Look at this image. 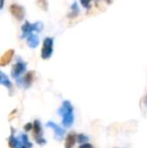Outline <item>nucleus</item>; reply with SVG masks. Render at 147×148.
I'll return each instance as SVG.
<instances>
[{
	"label": "nucleus",
	"mask_w": 147,
	"mask_h": 148,
	"mask_svg": "<svg viewBox=\"0 0 147 148\" xmlns=\"http://www.w3.org/2000/svg\"><path fill=\"white\" fill-rule=\"evenodd\" d=\"M57 113L62 116V123L64 127L70 128L73 126L75 121V115H74V107L70 101H64L62 104L61 108L57 110Z\"/></svg>",
	"instance_id": "1"
},
{
	"label": "nucleus",
	"mask_w": 147,
	"mask_h": 148,
	"mask_svg": "<svg viewBox=\"0 0 147 148\" xmlns=\"http://www.w3.org/2000/svg\"><path fill=\"white\" fill-rule=\"evenodd\" d=\"M32 135L34 138L36 140V142L38 145L42 146L46 143V140L42 137V128H41V124L39 120H34V122L32 123Z\"/></svg>",
	"instance_id": "2"
},
{
	"label": "nucleus",
	"mask_w": 147,
	"mask_h": 148,
	"mask_svg": "<svg viewBox=\"0 0 147 148\" xmlns=\"http://www.w3.org/2000/svg\"><path fill=\"white\" fill-rule=\"evenodd\" d=\"M53 37H46L43 40L42 49H41V59L49 60L53 56Z\"/></svg>",
	"instance_id": "3"
},
{
	"label": "nucleus",
	"mask_w": 147,
	"mask_h": 148,
	"mask_svg": "<svg viewBox=\"0 0 147 148\" xmlns=\"http://www.w3.org/2000/svg\"><path fill=\"white\" fill-rule=\"evenodd\" d=\"M26 66H27V64H26V62H22L21 60H17V62H16V64H14L13 66H12V71H11L12 78H14V79L19 78V77L21 76L24 72H25Z\"/></svg>",
	"instance_id": "4"
},
{
	"label": "nucleus",
	"mask_w": 147,
	"mask_h": 148,
	"mask_svg": "<svg viewBox=\"0 0 147 148\" xmlns=\"http://www.w3.org/2000/svg\"><path fill=\"white\" fill-rule=\"evenodd\" d=\"M9 10L11 12V14L16 18L17 20H22L25 15V10L22 7L21 5H18V4H12L9 7Z\"/></svg>",
	"instance_id": "5"
},
{
	"label": "nucleus",
	"mask_w": 147,
	"mask_h": 148,
	"mask_svg": "<svg viewBox=\"0 0 147 148\" xmlns=\"http://www.w3.org/2000/svg\"><path fill=\"white\" fill-rule=\"evenodd\" d=\"M46 126L49 127V128H51L53 130V133H55V138L57 139V140H62L64 137V135H65V129L63 128V127H61L59 125L55 124V123L51 122V121H49V122L46 123Z\"/></svg>",
	"instance_id": "6"
},
{
	"label": "nucleus",
	"mask_w": 147,
	"mask_h": 148,
	"mask_svg": "<svg viewBox=\"0 0 147 148\" xmlns=\"http://www.w3.org/2000/svg\"><path fill=\"white\" fill-rule=\"evenodd\" d=\"M14 56V49H8L0 57V66H5L11 62Z\"/></svg>",
	"instance_id": "7"
},
{
	"label": "nucleus",
	"mask_w": 147,
	"mask_h": 148,
	"mask_svg": "<svg viewBox=\"0 0 147 148\" xmlns=\"http://www.w3.org/2000/svg\"><path fill=\"white\" fill-rule=\"evenodd\" d=\"M34 75H36V73H34V71H29V72L26 73V74L24 75L23 78H22L21 84L23 85V87L25 89L29 88V87L32 85L34 80Z\"/></svg>",
	"instance_id": "8"
},
{
	"label": "nucleus",
	"mask_w": 147,
	"mask_h": 148,
	"mask_svg": "<svg viewBox=\"0 0 147 148\" xmlns=\"http://www.w3.org/2000/svg\"><path fill=\"white\" fill-rule=\"evenodd\" d=\"M21 38H24V37H27L29 34H31L34 31H36V26L34 24H30L28 21H26L23 25L21 26Z\"/></svg>",
	"instance_id": "9"
},
{
	"label": "nucleus",
	"mask_w": 147,
	"mask_h": 148,
	"mask_svg": "<svg viewBox=\"0 0 147 148\" xmlns=\"http://www.w3.org/2000/svg\"><path fill=\"white\" fill-rule=\"evenodd\" d=\"M77 143V134L75 132H70L65 139V148H73Z\"/></svg>",
	"instance_id": "10"
},
{
	"label": "nucleus",
	"mask_w": 147,
	"mask_h": 148,
	"mask_svg": "<svg viewBox=\"0 0 147 148\" xmlns=\"http://www.w3.org/2000/svg\"><path fill=\"white\" fill-rule=\"evenodd\" d=\"M18 147L19 148H32V143L29 142L28 137L26 134L20 135V139H18Z\"/></svg>",
	"instance_id": "11"
},
{
	"label": "nucleus",
	"mask_w": 147,
	"mask_h": 148,
	"mask_svg": "<svg viewBox=\"0 0 147 148\" xmlns=\"http://www.w3.org/2000/svg\"><path fill=\"white\" fill-rule=\"evenodd\" d=\"M26 42H27L28 47H31V49H36L37 45H39V38L36 34L31 33L26 37Z\"/></svg>",
	"instance_id": "12"
},
{
	"label": "nucleus",
	"mask_w": 147,
	"mask_h": 148,
	"mask_svg": "<svg viewBox=\"0 0 147 148\" xmlns=\"http://www.w3.org/2000/svg\"><path fill=\"white\" fill-rule=\"evenodd\" d=\"M0 85L6 87L8 90H12V83L10 82L7 75L5 73L1 72V71H0Z\"/></svg>",
	"instance_id": "13"
},
{
	"label": "nucleus",
	"mask_w": 147,
	"mask_h": 148,
	"mask_svg": "<svg viewBox=\"0 0 147 148\" xmlns=\"http://www.w3.org/2000/svg\"><path fill=\"white\" fill-rule=\"evenodd\" d=\"M79 13H80V8H79L77 2L75 1L74 3L72 4L71 11H70L69 14H68V17H69V18H75V17H77V16L79 15Z\"/></svg>",
	"instance_id": "14"
},
{
	"label": "nucleus",
	"mask_w": 147,
	"mask_h": 148,
	"mask_svg": "<svg viewBox=\"0 0 147 148\" xmlns=\"http://www.w3.org/2000/svg\"><path fill=\"white\" fill-rule=\"evenodd\" d=\"M8 145L10 148H17L18 147V139L13 134L8 137Z\"/></svg>",
	"instance_id": "15"
},
{
	"label": "nucleus",
	"mask_w": 147,
	"mask_h": 148,
	"mask_svg": "<svg viewBox=\"0 0 147 148\" xmlns=\"http://www.w3.org/2000/svg\"><path fill=\"white\" fill-rule=\"evenodd\" d=\"M89 137L86 134H78L77 135V142H79L80 144H84V143H88Z\"/></svg>",
	"instance_id": "16"
},
{
	"label": "nucleus",
	"mask_w": 147,
	"mask_h": 148,
	"mask_svg": "<svg viewBox=\"0 0 147 148\" xmlns=\"http://www.w3.org/2000/svg\"><path fill=\"white\" fill-rule=\"evenodd\" d=\"M36 4L43 11H46L49 9V3H47L46 0H36Z\"/></svg>",
	"instance_id": "17"
},
{
	"label": "nucleus",
	"mask_w": 147,
	"mask_h": 148,
	"mask_svg": "<svg viewBox=\"0 0 147 148\" xmlns=\"http://www.w3.org/2000/svg\"><path fill=\"white\" fill-rule=\"evenodd\" d=\"M31 129H32V123H26V124L23 126V130L25 131V132L31 131Z\"/></svg>",
	"instance_id": "18"
},
{
	"label": "nucleus",
	"mask_w": 147,
	"mask_h": 148,
	"mask_svg": "<svg viewBox=\"0 0 147 148\" xmlns=\"http://www.w3.org/2000/svg\"><path fill=\"white\" fill-rule=\"evenodd\" d=\"M91 1H92V0H81V3H82V5L84 6V7L90 8V2Z\"/></svg>",
	"instance_id": "19"
},
{
	"label": "nucleus",
	"mask_w": 147,
	"mask_h": 148,
	"mask_svg": "<svg viewBox=\"0 0 147 148\" xmlns=\"http://www.w3.org/2000/svg\"><path fill=\"white\" fill-rule=\"evenodd\" d=\"M79 148H95V147L92 144H90V143H84V144H81Z\"/></svg>",
	"instance_id": "20"
},
{
	"label": "nucleus",
	"mask_w": 147,
	"mask_h": 148,
	"mask_svg": "<svg viewBox=\"0 0 147 148\" xmlns=\"http://www.w3.org/2000/svg\"><path fill=\"white\" fill-rule=\"evenodd\" d=\"M3 4H4V0H0V10L3 8Z\"/></svg>",
	"instance_id": "21"
},
{
	"label": "nucleus",
	"mask_w": 147,
	"mask_h": 148,
	"mask_svg": "<svg viewBox=\"0 0 147 148\" xmlns=\"http://www.w3.org/2000/svg\"><path fill=\"white\" fill-rule=\"evenodd\" d=\"M115 148H116V147H115Z\"/></svg>",
	"instance_id": "22"
}]
</instances>
